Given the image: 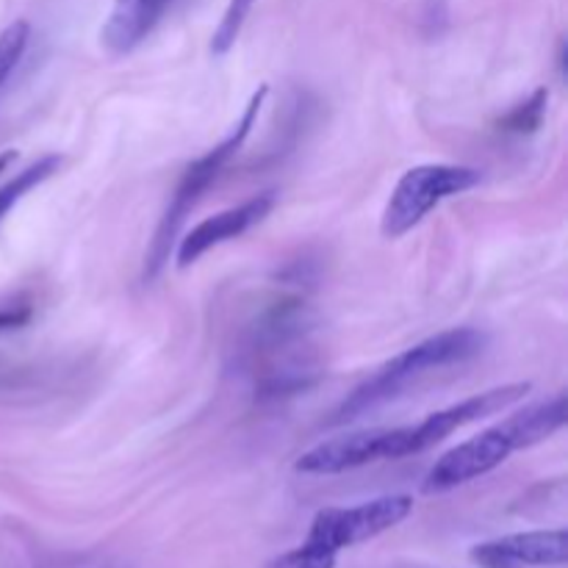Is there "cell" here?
<instances>
[{"label": "cell", "instance_id": "cell-11", "mask_svg": "<svg viewBox=\"0 0 568 568\" xmlns=\"http://www.w3.org/2000/svg\"><path fill=\"white\" fill-rule=\"evenodd\" d=\"M61 164H64V158L61 156H45L39 158V162L31 164V167H25L23 173L14 175L9 184L0 186V222H3V216H7L9 211L25 198V194L34 192L36 186H43L45 180L54 178V175L61 169Z\"/></svg>", "mask_w": 568, "mask_h": 568}, {"label": "cell", "instance_id": "cell-12", "mask_svg": "<svg viewBox=\"0 0 568 568\" xmlns=\"http://www.w3.org/2000/svg\"><path fill=\"white\" fill-rule=\"evenodd\" d=\"M546 103H549V92L535 90L524 103L510 108L502 120L497 122V128L502 133H510V137H530V133L539 131L541 122H544Z\"/></svg>", "mask_w": 568, "mask_h": 568}, {"label": "cell", "instance_id": "cell-13", "mask_svg": "<svg viewBox=\"0 0 568 568\" xmlns=\"http://www.w3.org/2000/svg\"><path fill=\"white\" fill-rule=\"evenodd\" d=\"M258 0H227L225 14H222L220 25H216L214 36H211V54L214 56H225L227 50L234 48L236 39L241 36V28H245L247 17H250L252 7Z\"/></svg>", "mask_w": 568, "mask_h": 568}, {"label": "cell", "instance_id": "cell-9", "mask_svg": "<svg viewBox=\"0 0 568 568\" xmlns=\"http://www.w3.org/2000/svg\"><path fill=\"white\" fill-rule=\"evenodd\" d=\"M272 205H275V192H263L250 198L247 203L236 205V209L220 211V214L198 222V225L180 239L178 252H175L178 270H189V267L198 263L209 250L245 236L252 225H258L263 216L270 214Z\"/></svg>", "mask_w": 568, "mask_h": 568}, {"label": "cell", "instance_id": "cell-7", "mask_svg": "<svg viewBox=\"0 0 568 568\" xmlns=\"http://www.w3.org/2000/svg\"><path fill=\"white\" fill-rule=\"evenodd\" d=\"M530 389H533L530 383L499 386V389L483 391V394H474L469 400L443 407V411L430 413L419 425H407V452H427L430 447L441 443L443 438L452 436L454 430H461V427L472 425V422L485 419V416H494V413L516 405V402L530 394Z\"/></svg>", "mask_w": 568, "mask_h": 568}, {"label": "cell", "instance_id": "cell-3", "mask_svg": "<svg viewBox=\"0 0 568 568\" xmlns=\"http://www.w3.org/2000/svg\"><path fill=\"white\" fill-rule=\"evenodd\" d=\"M267 95H270V86L267 84L258 86V92L250 97L245 114H241V120L234 126V131L227 133L220 144H214L205 156H200L198 162L189 164L186 173L180 175L178 189H175L173 200H169L167 211H164L162 222H158L156 236H153V241H150L147 258H144V277H147V281L158 277V272L164 270V263L169 261V250H173L175 239H178L186 216L192 214V209L200 203V198L209 192L211 184H214V180L222 175V169L227 167V162H230V158L241 150V144L247 142V137H250L252 126H256L258 120V114H261V106L263 100H267Z\"/></svg>", "mask_w": 568, "mask_h": 568}, {"label": "cell", "instance_id": "cell-8", "mask_svg": "<svg viewBox=\"0 0 568 568\" xmlns=\"http://www.w3.org/2000/svg\"><path fill=\"white\" fill-rule=\"evenodd\" d=\"M480 568H549L568 563V530H533L472 546Z\"/></svg>", "mask_w": 568, "mask_h": 568}, {"label": "cell", "instance_id": "cell-5", "mask_svg": "<svg viewBox=\"0 0 568 568\" xmlns=\"http://www.w3.org/2000/svg\"><path fill=\"white\" fill-rule=\"evenodd\" d=\"M413 497L407 494H391L369 502L353 505V508H324L313 516L308 526V544L339 555L341 549L366 544L377 535L389 533L391 526L402 524L411 516Z\"/></svg>", "mask_w": 568, "mask_h": 568}, {"label": "cell", "instance_id": "cell-4", "mask_svg": "<svg viewBox=\"0 0 568 568\" xmlns=\"http://www.w3.org/2000/svg\"><path fill=\"white\" fill-rule=\"evenodd\" d=\"M480 180H483V173L477 167H463V164L411 167L397 180L394 192L383 209L380 230H383L386 239H402L443 200L469 192Z\"/></svg>", "mask_w": 568, "mask_h": 568}, {"label": "cell", "instance_id": "cell-15", "mask_svg": "<svg viewBox=\"0 0 568 568\" xmlns=\"http://www.w3.org/2000/svg\"><path fill=\"white\" fill-rule=\"evenodd\" d=\"M335 557L333 552L328 549H319V546L313 544H299L294 546V549L283 552V555L272 557L270 563H267V568H335Z\"/></svg>", "mask_w": 568, "mask_h": 568}, {"label": "cell", "instance_id": "cell-2", "mask_svg": "<svg viewBox=\"0 0 568 568\" xmlns=\"http://www.w3.org/2000/svg\"><path fill=\"white\" fill-rule=\"evenodd\" d=\"M485 347H488V335L477 328L441 330V333L413 344L405 353L394 355L389 364L380 366L375 375L366 377L364 383L341 402L339 411L333 413V425L355 422L377 407L389 405L397 397L405 394L411 386L419 383L422 377L438 369H449V366L469 364L477 355H483Z\"/></svg>", "mask_w": 568, "mask_h": 568}, {"label": "cell", "instance_id": "cell-1", "mask_svg": "<svg viewBox=\"0 0 568 568\" xmlns=\"http://www.w3.org/2000/svg\"><path fill=\"white\" fill-rule=\"evenodd\" d=\"M568 405L566 394H557L552 400L530 405L524 411L513 413L499 425L488 427L480 436L458 443L449 452H443L436 461V466L425 477V494H443L458 485H466L472 480L485 477L488 472L502 466L510 454L519 449L535 447L555 436L566 425Z\"/></svg>", "mask_w": 568, "mask_h": 568}, {"label": "cell", "instance_id": "cell-14", "mask_svg": "<svg viewBox=\"0 0 568 568\" xmlns=\"http://www.w3.org/2000/svg\"><path fill=\"white\" fill-rule=\"evenodd\" d=\"M31 39V25L25 20H17L9 28H3L0 34V86L7 84L9 75L17 70V64L23 61L25 48H28Z\"/></svg>", "mask_w": 568, "mask_h": 568}, {"label": "cell", "instance_id": "cell-16", "mask_svg": "<svg viewBox=\"0 0 568 568\" xmlns=\"http://www.w3.org/2000/svg\"><path fill=\"white\" fill-rule=\"evenodd\" d=\"M31 317H34V308H31L28 299H20V303H12V306H0V333L25 328L31 322Z\"/></svg>", "mask_w": 568, "mask_h": 568}, {"label": "cell", "instance_id": "cell-10", "mask_svg": "<svg viewBox=\"0 0 568 568\" xmlns=\"http://www.w3.org/2000/svg\"><path fill=\"white\" fill-rule=\"evenodd\" d=\"M175 3H180V0H114L100 31L103 48L114 59L133 54L158 28V23L173 12Z\"/></svg>", "mask_w": 568, "mask_h": 568}, {"label": "cell", "instance_id": "cell-6", "mask_svg": "<svg viewBox=\"0 0 568 568\" xmlns=\"http://www.w3.org/2000/svg\"><path fill=\"white\" fill-rule=\"evenodd\" d=\"M407 458L405 427H369L347 436H335L303 452L294 469L303 474H344L377 461Z\"/></svg>", "mask_w": 568, "mask_h": 568}]
</instances>
